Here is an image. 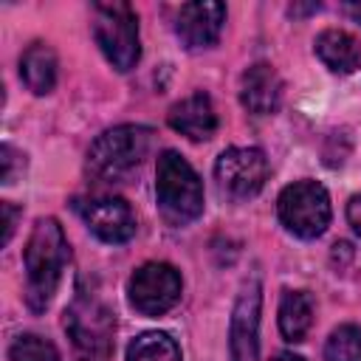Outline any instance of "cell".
Instances as JSON below:
<instances>
[{"mask_svg": "<svg viewBox=\"0 0 361 361\" xmlns=\"http://www.w3.org/2000/svg\"><path fill=\"white\" fill-rule=\"evenodd\" d=\"M71 259V248L62 226L54 217H39L23 251L25 262V302L34 313L45 310L56 293L62 271Z\"/></svg>", "mask_w": 361, "mask_h": 361, "instance_id": "cell-1", "label": "cell"}, {"mask_svg": "<svg viewBox=\"0 0 361 361\" xmlns=\"http://www.w3.org/2000/svg\"><path fill=\"white\" fill-rule=\"evenodd\" d=\"M155 197L161 214L172 226H186L203 212V186L192 164L175 152L164 149L155 166Z\"/></svg>", "mask_w": 361, "mask_h": 361, "instance_id": "cell-2", "label": "cell"}, {"mask_svg": "<svg viewBox=\"0 0 361 361\" xmlns=\"http://www.w3.org/2000/svg\"><path fill=\"white\" fill-rule=\"evenodd\" d=\"M65 330L79 361H107L113 355L116 316L93 293H76L65 310Z\"/></svg>", "mask_w": 361, "mask_h": 361, "instance_id": "cell-3", "label": "cell"}, {"mask_svg": "<svg viewBox=\"0 0 361 361\" xmlns=\"http://www.w3.org/2000/svg\"><path fill=\"white\" fill-rule=\"evenodd\" d=\"M152 147V130L141 124H118L104 130L87 149V172L99 180H118L130 175L147 158Z\"/></svg>", "mask_w": 361, "mask_h": 361, "instance_id": "cell-4", "label": "cell"}, {"mask_svg": "<svg viewBox=\"0 0 361 361\" xmlns=\"http://www.w3.org/2000/svg\"><path fill=\"white\" fill-rule=\"evenodd\" d=\"M93 39L102 48L104 59L127 73L141 56L138 45V17L127 3H96L93 6Z\"/></svg>", "mask_w": 361, "mask_h": 361, "instance_id": "cell-5", "label": "cell"}, {"mask_svg": "<svg viewBox=\"0 0 361 361\" xmlns=\"http://www.w3.org/2000/svg\"><path fill=\"white\" fill-rule=\"evenodd\" d=\"M276 209L282 226L302 240H313L330 226V195L316 180H296L285 186L279 192Z\"/></svg>", "mask_w": 361, "mask_h": 361, "instance_id": "cell-6", "label": "cell"}, {"mask_svg": "<svg viewBox=\"0 0 361 361\" xmlns=\"http://www.w3.org/2000/svg\"><path fill=\"white\" fill-rule=\"evenodd\" d=\"M180 274L169 262H144L127 285L130 305L144 316H164L180 299Z\"/></svg>", "mask_w": 361, "mask_h": 361, "instance_id": "cell-7", "label": "cell"}, {"mask_svg": "<svg viewBox=\"0 0 361 361\" xmlns=\"http://www.w3.org/2000/svg\"><path fill=\"white\" fill-rule=\"evenodd\" d=\"M214 178H217L220 192H226L234 200H248L268 180V158L257 147L223 149L214 164Z\"/></svg>", "mask_w": 361, "mask_h": 361, "instance_id": "cell-8", "label": "cell"}, {"mask_svg": "<svg viewBox=\"0 0 361 361\" xmlns=\"http://www.w3.org/2000/svg\"><path fill=\"white\" fill-rule=\"evenodd\" d=\"M73 209L85 220V226L104 243H127L135 234V214L124 197L116 195L76 197Z\"/></svg>", "mask_w": 361, "mask_h": 361, "instance_id": "cell-9", "label": "cell"}, {"mask_svg": "<svg viewBox=\"0 0 361 361\" xmlns=\"http://www.w3.org/2000/svg\"><path fill=\"white\" fill-rule=\"evenodd\" d=\"M259 305H262V288H259V279L251 276L243 282L231 310V324H228L231 361H259V338H257Z\"/></svg>", "mask_w": 361, "mask_h": 361, "instance_id": "cell-10", "label": "cell"}, {"mask_svg": "<svg viewBox=\"0 0 361 361\" xmlns=\"http://www.w3.org/2000/svg\"><path fill=\"white\" fill-rule=\"evenodd\" d=\"M226 23V6L214 0H200V3H183L175 8V34L186 48H209L217 42L220 31Z\"/></svg>", "mask_w": 361, "mask_h": 361, "instance_id": "cell-11", "label": "cell"}, {"mask_svg": "<svg viewBox=\"0 0 361 361\" xmlns=\"http://www.w3.org/2000/svg\"><path fill=\"white\" fill-rule=\"evenodd\" d=\"M169 127L180 135H186L189 141H206L217 133V113H214V104L212 99L197 90L180 102H175L169 107V116H166Z\"/></svg>", "mask_w": 361, "mask_h": 361, "instance_id": "cell-12", "label": "cell"}, {"mask_svg": "<svg viewBox=\"0 0 361 361\" xmlns=\"http://www.w3.org/2000/svg\"><path fill=\"white\" fill-rule=\"evenodd\" d=\"M240 102L254 116H271L276 113L282 102V79L268 62L251 65L240 79Z\"/></svg>", "mask_w": 361, "mask_h": 361, "instance_id": "cell-13", "label": "cell"}, {"mask_svg": "<svg viewBox=\"0 0 361 361\" xmlns=\"http://www.w3.org/2000/svg\"><path fill=\"white\" fill-rule=\"evenodd\" d=\"M316 56L336 73H353L361 65V45L341 28H327L316 37Z\"/></svg>", "mask_w": 361, "mask_h": 361, "instance_id": "cell-14", "label": "cell"}, {"mask_svg": "<svg viewBox=\"0 0 361 361\" xmlns=\"http://www.w3.org/2000/svg\"><path fill=\"white\" fill-rule=\"evenodd\" d=\"M56 54L51 45L45 42H34L23 51L20 56V76L25 82V87L37 96H45L54 90L56 85Z\"/></svg>", "mask_w": 361, "mask_h": 361, "instance_id": "cell-15", "label": "cell"}, {"mask_svg": "<svg viewBox=\"0 0 361 361\" xmlns=\"http://www.w3.org/2000/svg\"><path fill=\"white\" fill-rule=\"evenodd\" d=\"M313 324V299L307 290H285L279 299V330L288 341H302Z\"/></svg>", "mask_w": 361, "mask_h": 361, "instance_id": "cell-16", "label": "cell"}, {"mask_svg": "<svg viewBox=\"0 0 361 361\" xmlns=\"http://www.w3.org/2000/svg\"><path fill=\"white\" fill-rule=\"evenodd\" d=\"M127 361H180V350L172 336L149 330L130 341Z\"/></svg>", "mask_w": 361, "mask_h": 361, "instance_id": "cell-17", "label": "cell"}, {"mask_svg": "<svg viewBox=\"0 0 361 361\" xmlns=\"http://www.w3.org/2000/svg\"><path fill=\"white\" fill-rule=\"evenodd\" d=\"M324 361H361V324H341L324 344Z\"/></svg>", "mask_w": 361, "mask_h": 361, "instance_id": "cell-18", "label": "cell"}, {"mask_svg": "<svg viewBox=\"0 0 361 361\" xmlns=\"http://www.w3.org/2000/svg\"><path fill=\"white\" fill-rule=\"evenodd\" d=\"M8 358L11 361H59V350L42 336L23 333V336H17L11 341Z\"/></svg>", "mask_w": 361, "mask_h": 361, "instance_id": "cell-19", "label": "cell"}, {"mask_svg": "<svg viewBox=\"0 0 361 361\" xmlns=\"http://www.w3.org/2000/svg\"><path fill=\"white\" fill-rule=\"evenodd\" d=\"M0 155H3V183H11L14 180V166H17V161L23 164V155L11 144H3Z\"/></svg>", "mask_w": 361, "mask_h": 361, "instance_id": "cell-20", "label": "cell"}, {"mask_svg": "<svg viewBox=\"0 0 361 361\" xmlns=\"http://www.w3.org/2000/svg\"><path fill=\"white\" fill-rule=\"evenodd\" d=\"M0 209H3V217H6V223H3V245H6V243L11 240V234H14V226H17V214H20V212H17V206H11L8 200H6Z\"/></svg>", "mask_w": 361, "mask_h": 361, "instance_id": "cell-21", "label": "cell"}, {"mask_svg": "<svg viewBox=\"0 0 361 361\" xmlns=\"http://www.w3.org/2000/svg\"><path fill=\"white\" fill-rule=\"evenodd\" d=\"M347 220H350L353 231L361 237V195H355V197L347 203Z\"/></svg>", "mask_w": 361, "mask_h": 361, "instance_id": "cell-22", "label": "cell"}, {"mask_svg": "<svg viewBox=\"0 0 361 361\" xmlns=\"http://www.w3.org/2000/svg\"><path fill=\"white\" fill-rule=\"evenodd\" d=\"M344 11H347L355 23H361V3H347V6H344Z\"/></svg>", "mask_w": 361, "mask_h": 361, "instance_id": "cell-23", "label": "cell"}, {"mask_svg": "<svg viewBox=\"0 0 361 361\" xmlns=\"http://www.w3.org/2000/svg\"><path fill=\"white\" fill-rule=\"evenodd\" d=\"M274 361H305V358H302V355H296V353H288V350H285V353H279Z\"/></svg>", "mask_w": 361, "mask_h": 361, "instance_id": "cell-24", "label": "cell"}]
</instances>
